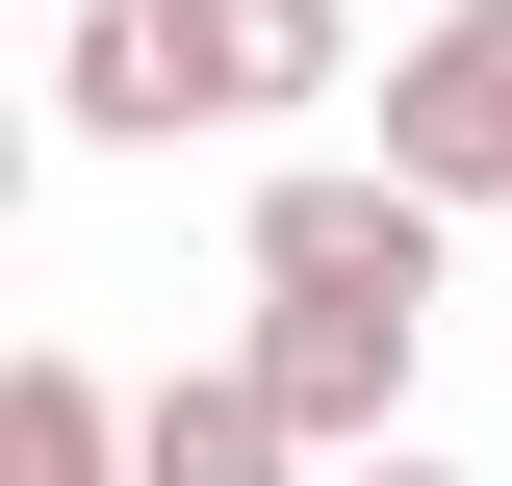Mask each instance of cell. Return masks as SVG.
Instances as JSON below:
<instances>
[{"mask_svg":"<svg viewBox=\"0 0 512 486\" xmlns=\"http://www.w3.org/2000/svg\"><path fill=\"white\" fill-rule=\"evenodd\" d=\"M0 486H128V384H77V359H0Z\"/></svg>","mask_w":512,"mask_h":486,"instance_id":"cell-6","label":"cell"},{"mask_svg":"<svg viewBox=\"0 0 512 486\" xmlns=\"http://www.w3.org/2000/svg\"><path fill=\"white\" fill-rule=\"evenodd\" d=\"M128 486H308V461H282V435L231 410V359H205V384H128Z\"/></svg>","mask_w":512,"mask_h":486,"instance_id":"cell-5","label":"cell"},{"mask_svg":"<svg viewBox=\"0 0 512 486\" xmlns=\"http://www.w3.org/2000/svg\"><path fill=\"white\" fill-rule=\"evenodd\" d=\"M256 307H359V333H436V205H384L359 154L256 180Z\"/></svg>","mask_w":512,"mask_h":486,"instance_id":"cell-2","label":"cell"},{"mask_svg":"<svg viewBox=\"0 0 512 486\" xmlns=\"http://www.w3.org/2000/svg\"><path fill=\"white\" fill-rule=\"evenodd\" d=\"M77 128H128V154H154V52H128V0H77V77H52Z\"/></svg>","mask_w":512,"mask_h":486,"instance_id":"cell-7","label":"cell"},{"mask_svg":"<svg viewBox=\"0 0 512 486\" xmlns=\"http://www.w3.org/2000/svg\"><path fill=\"white\" fill-rule=\"evenodd\" d=\"M384 205H512V0H436V26H410V52H384V154H359Z\"/></svg>","mask_w":512,"mask_h":486,"instance_id":"cell-1","label":"cell"},{"mask_svg":"<svg viewBox=\"0 0 512 486\" xmlns=\"http://www.w3.org/2000/svg\"><path fill=\"white\" fill-rule=\"evenodd\" d=\"M333 486H461V461H410V435H384V461H333Z\"/></svg>","mask_w":512,"mask_h":486,"instance_id":"cell-8","label":"cell"},{"mask_svg":"<svg viewBox=\"0 0 512 486\" xmlns=\"http://www.w3.org/2000/svg\"><path fill=\"white\" fill-rule=\"evenodd\" d=\"M128 52H154V154H180V128L333 103V0H128Z\"/></svg>","mask_w":512,"mask_h":486,"instance_id":"cell-3","label":"cell"},{"mask_svg":"<svg viewBox=\"0 0 512 486\" xmlns=\"http://www.w3.org/2000/svg\"><path fill=\"white\" fill-rule=\"evenodd\" d=\"M0 205H26V128H0Z\"/></svg>","mask_w":512,"mask_h":486,"instance_id":"cell-9","label":"cell"},{"mask_svg":"<svg viewBox=\"0 0 512 486\" xmlns=\"http://www.w3.org/2000/svg\"><path fill=\"white\" fill-rule=\"evenodd\" d=\"M410 359H436V333H359V307H256V333H231V410L282 435V461H384V435H410Z\"/></svg>","mask_w":512,"mask_h":486,"instance_id":"cell-4","label":"cell"}]
</instances>
